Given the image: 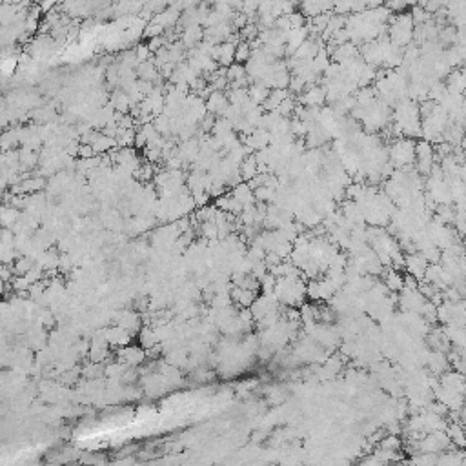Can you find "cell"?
I'll return each mask as SVG.
<instances>
[{"instance_id":"1","label":"cell","mask_w":466,"mask_h":466,"mask_svg":"<svg viewBox=\"0 0 466 466\" xmlns=\"http://www.w3.org/2000/svg\"><path fill=\"white\" fill-rule=\"evenodd\" d=\"M393 120L397 131L404 133L406 137H421L423 135V120H421V108L413 101H401L395 106Z\"/></svg>"},{"instance_id":"2","label":"cell","mask_w":466,"mask_h":466,"mask_svg":"<svg viewBox=\"0 0 466 466\" xmlns=\"http://www.w3.org/2000/svg\"><path fill=\"white\" fill-rule=\"evenodd\" d=\"M413 20H412V15H404V13H401V15H397L395 18H393L392 26H390V40H392L397 48H401V46H406L410 40H412L413 37Z\"/></svg>"},{"instance_id":"3","label":"cell","mask_w":466,"mask_h":466,"mask_svg":"<svg viewBox=\"0 0 466 466\" xmlns=\"http://www.w3.org/2000/svg\"><path fill=\"white\" fill-rule=\"evenodd\" d=\"M415 146L412 138H399L392 144L390 160L395 168H408L415 160Z\"/></svg>"},{"instance_id":"4","label":"cell","mask_w":466,"mask_h":466,"mask_svg":"<svg viewBox=\"0 0 466 466\" xmlns=\"http://www.w3.org/2000/svg\"><path fill=\"white\" fill-rule=\"evenodd\" d=\"M415 160H417V166H419V171L421 173H430V171L435 168V153H434V148H432V144L426 142V140H423V142H419L417 146H415Z\"/></svg>"},{"instance_id":"5","label":"cell","mask_w":466,"mask_h":466,"mask_svg":"<svg viewBox=\"0 0 466 466\" xmlns=\"http://www.w3.org/2000/svg\"><path fill=\"white\" fill-rule=\"evenodd\" d=\"M446 90L450 91V93H454V95L463 97V93L466 91V68H459L448 75Z\"/></svg>"},{"instance_id":"6","label":"cell","mask_w":466,"mask_h":466,"mask_svg":"<svg viewBox=\"0 0 466 466\" xmlns=\"http://www.w3.org/2000/svg\"><path fill=\"white\" fill-rule=\"evenodd\" d=\"M406 268L408 273L415 279H421L423 275H426L428 271V264H426V259H424L421 253H413L410 257H406Z\"/></svg>"},{"instance_id":"7","label":"cell","mask_w":466,"mask_h":466,"mask_svg":"<svg viewBox=\"0 0 466 466\" xmlns=\"http://www.w3.org/2000/svg\"><path fill=\"white\" fill-rule=\"evenodd\" d=\"M302 104L308 108H319L326 101V88H319V86H312L306 88V93L302 95Z\"/></svg>"},{"instance_id":"8","label":"cell","mask_w":466,"mask_h":466,"mask_svg":"<svg viewBox=\"0 0 466 466\" xmlns=\"http://www.w3.org/2000/svg\"><path fill=\"white\" fill-rule=\"evenodd\" d=\"M228 101H226V97L223 95V93H219V91H213L212 97L208 99V104H206V110H210L212 113H226L228 112Z\"/></svg>"},{"instance_id":"9","label":"cell","mask_w":466,"mask_h":466,"mask_svg":"<svg viewBox=\"0 0 466 466\" xmlns=\"http://www.w3.org/2000/svg\"><path fill=\"white\" fill-rule=\"evenodd\" d=\"M251 58V51H249V44L248 42H240L235 49V60L237 62H244V60H249Z\"/></svg>"}]
</instances>
